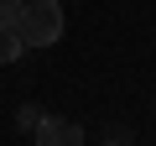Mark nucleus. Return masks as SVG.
I'll list each match as a JSON object with an SVG mask.
<instances>
[{
    "label": "nucleus",
    "mask_w": 156,
    "mask_h": 146,
    "mask_svg": "<svg viewBox=\"0 0 156 146\" xmlns=\"http://www.w3.org/2000/svg\"><path fill=\"white\" fill-rule=\"evenodd\" d=\"M21 11H26V0H0V26H16Z\"/></svg>",
    "instance_id": "obj_4"
},
{
    "label": "nucleus",
    "mask_w": 156,
    "mask_h": 146,
    "mask_svg": "<svg viewBox=\"0 0 156 146\" xmlns=\"http://www.w3.org/2000/svg\"><path fill=\"white\" fill-rule=\"evenodd\" d=\"M31 136H37V146H83V125L78 120H57V115H42Z\"/></svg>",
    "instance_id": "obj_2"
},
{
    "label": "nucleus",
    "mask_w": 156,
    "mask_h": 146,
    "mask_svg": "<svg viewBox=\"0 0 156 146\" xmlns=\"http://www.w3.org/2000/svg\"><path fill=\"white\" fill-rule=\"evenodd\" d=\"M37 120H42L37 104H21V110H16V125H21V130H37Z\"/></svg>",
    "instance_id": "obj_5"
},
{
    "label": "nucleus",
    "mask_w": 156,
    "mask_h": 146,
    "mask_svg": "<svg viewBox=\"0 0 156 146\" xmlns=\"http://www.w3.org/2000/svg\"><path fill=\"white\" fill-rule=\"evenodd\" d=\"M21 52H26L21 31H16V26H0V68H11V63H16Z\"/></svg>",
    "instance_id": "obj_3"
},
{
    "label": "nucleus",
    "mask_w": 156,
    "mask_h": 146,
    "mask_svg": "<svg viewBox=\"0 0 156 146\" xmlns=\"http://www.w3.org/2000/svg\"><path fill=\"white\" fill-rule=\"evenodd\" d=\"M16 31H21L26 47H52L62 37V5H57V0H26Z\"/></svg>",
    "instance_id": "obj_1"
}]
</instances>
